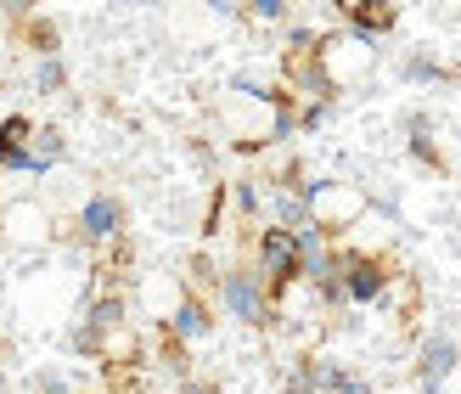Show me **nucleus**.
<instances>
[{"label":"nucleus","mask_w":461,"mask_h":394,"mask_svg":"<svg viewBox=\"0 0 461 394\" xmlns=\"http://www.w3.org/2000/svg\"><path fill=\"white\" fill-rule=\"evenodd\" d=\"M327 113H332V102H304V107H298V130H321Z\"/></svg>","instance_id":"obj_16"},{"label":"nucleus","mask_w":461,"mask_h":394,"mask_svg":"<svg viewBox=\"0 0 461 394\" xmlns=\"http://www.w3.org/2000/svg\"><path fill=\"white\" fill-rule=\"evenodd\" d=\"M400 79H411V85H433V79H445V68L433 62V57H405V62H400Z\"/></svg>","instance_id":"obj_14"},{"label":"nucleus","mask_w":461,"mask_h":394,"mask_svg":"<svg viewBox=\"0 0 461 394\" xmlns=\"http://www.w3.org/2000/svg\"><path fill=\"white\" fill-rule=\"evenodd\" d=\"M343 17H349V34H355L360 45H377V40L400 23V12H394V6H383V0H366V6H343Z\"/></svg>","instance_id":"obj_7"},{"label":"nucleus","mask_w":461,"mask_h":394,"mask_svg":"<svg viewBox=\"0 0 461 394\" xmlns=\"http://www.w3.org/2000/svg\"><path fill=\"white\" fill-rule=\"evenodd\" d=\"M6 389H12V383H6V372H0V394H6Z\"/></svg>","instance_id":"obj_24"},{"label":"nucleus","mask_w":461,"mask_h":394,"mask_svg":"<svg viewBox=\"0 0 461 394\" xmlns=\"http://www.w3.org/2000/svg\"><path fill=\"white\" fill-rule=\"evenodd\" d=\"M220 305H225V316H237L242 327H265V321L276 316L259 270H225L220 276Z\"/></svg>","instance_id":"obj_1"},{"label":"nucleus","mask_w":461,"mask_h":394,"mask_svg":"<svg viewBox=\"0 0 461 394\" xmlns=\"http://www.w3.org/2000/svg\"><path fill=\"white\" fill-rule=\"evenodd\" d=\"M124 231V203L113 197V192H96V197H85L79 208V237L85 243H113Z\"/></svg>","instance_id":"obj_6"},{"label":"nucleus","mask_w":461,"mask_h":394,"mask_svg":"<svg viewBox=\"0 0 461 394\" xmlns=\"http://www.w3.org/2000/svg\"><path fill=\"white\" fill-rule=\"evenodd\" d=\"M119 321H124V298H119V293L90 298V310H85V333H90V338H107Z\"/></svg>","instance_id":"obj_11"},{"label":"nucleus","mask_w":461,"mask_h":394,"mask_svg":"<svg viewBox=\"0 0 461 394\" xmlns=\"http://www.w3.org/2000/svg\"><path fill=\"white\" fill-rule=\"evenodd\" d=\"M456 366H461V344L445 338V333H433V338L422 344V355H417V383H422V394H439Z\"/></svg>","instance_id":"obj_4"},{"label":"nucleus","mask_w":461,"mask_h":394,"mask_svg":"<svg viewBox=\"0 0 461 394\" xmlns=\"http://www.w3.org/2000/svg\"><path fill=\"white\" fill-rule=\"evenodd\" d=\"M29 45H34V57H57V51H62L57 23H51V17H34V23H29Z\"/></svg>","instance_id":"obj_13"},{"label":"nucleus","mask_w":461,"mask_h":394,"mask_svg":"<svg viewBox=\"0 0 461 394\" xmlns=\"http://www.w3.org/2000/svg\"><path fill=\"white\" fill-rule=\"evenodd\" d=\"M29 135H34V119H23V113L0 119V170H12L17 158L29 152Z\"/></svg>","instance_id":"obj_10"},{"label":"nucleus","mask_w":461,"mask_h":394,"mask_svg":"<svg viewBox=\"0 0 461 394\" xmlns=\"http://www.w3.org/2000/svg\"><path fill=\"white\" fill-rule=\"evenodd\" d=\"M175 394H214V383H197V378H186V383H180Z\"/></svg>","instance_id":"obj_22"},{"label":"nucleus","mask_w":461,"mask_h":394,"mask_svg":"<svg viewBox=\"0 0 461 394\" xmlns=\"http://www.w3.org/2000/svg\"><path fill=\"white\" fill-rule=\"evenodd\" d=\"M230 197H237V208H242L248 220H253V215L265 208V197H259V187H253V180H237V187H230Z\"/></svg>","instance_id":"obj_15"},{"label":"nucleus","mask_w":461,"mask_h":394,"mask_svg":"<svg viewBox=\"0 0 461 394\" xmlns=\"http://www.w3.org/2000/svg\"><path fill=\"white\" fill-rule=\"evenodd\" d=\"M321 298H327V305H349V298H343V282H338V276H327V282H321Z\"/></svg>","instance_id":"obj_21"},{"label":"nucleus","mask_w":461,"mask_h":394,"mask_svg":"<svg viewBox=\"0 0 461 394\" xmlns=\"http://www.w3.org/2000/svg\"><path fill=\"white\" fill-rule=\"evenodd\" d=\"M338 282H343V298L349 305H377L388 293V270L372 253H338Z\"/></svg>","instance_id":"obj_3"},{"label":"nucleus","mask_w":461,"mask_h":394,"mask_svg":"<svg viewBox=\"0 0 461 394\" xmlns=\"http://www.w3.org/2000/svg\"><path fill=\"white\" fill-rule=\"evenodd\" d=\"M62 85H68V62H62V57H40V62H34V90L57 96Z\"/></svg>","instance_id":"obj_12"},{"label":"nucleus","mask_w":461,"mask_h":394,"mask_svg":"<svg viewBox=\"0 0 461 394\" xmlns=\"http://www.w3.org/2000/svg\"><path fill=\"white\" fill-rule=\"evenodd\" d=\"M248 17H259V23H282V17H287V0H253Z\"/></svg>","instance_id":"obj_17"},{"label":"nucleus","mask_w":461,"mask_h":394,"mask_svg":"<svg viewBox=\"0 0 461 394\" xmlns=\"http://www.w3.org/2000/svg\"><path fill=\"white\" fill-rule=\"evenodd\" d=\"M287 74H293V90H304L310 102H338V79L327 74V62H321V57L287 62Z\"/></svg>","instance_id":"obj_8"},{"label":"nucleus","mask_w":461,"mask_h":394,"mask_svg":"<svg viewBox=\"0 0 461 394\" xmlns=\"http://www.w3.org/2000/svg\"><path fill=\"white\" fill-rule=\"evenodd\" d=\"M282 394H304V389H298V383H287V389H282Z\"/></svg>","instance_id":"obj_23"},{"label":"nucleus","mask_w":461,"mask_h":394,"mask_svg":"<svg viewBox=\"0 0 461 394\" xmlns=\"http://www.w3.org/2000/svg\"><path fill=\"white\" fill-rule=\"evenodd\" d=\"M220 215H225V192H214V203H209V220H203V237H214V231H220Z\"/></svg>","instance_id":"obj_19"},{"label":"nucleus","mask_w":461,"mask_h":394,"mask_svg":"<svg viewBox=\"0 0 461 394\" xmlns=\"http://www.w3.org/2000/svg\"><path fill=\"white\" fill-rule=\"evenodd\" d=\"M169 333H175L180 344H197V338H209V333H214V316H209V305L186 293V298L175 305V321H169Z\"/></svg>","instance_id":"obj_9"},{"label":"nucleus","mask_w":461,"mask_h":394,"mask_svg":"<svg viewBox=\"0 0 461 394\" xmlns=\"http://www.w3.org/2000/svg\"><path fill=\"white\" fill-rule=\"evenodd\" d=\"M62 158H68V135H62L57 124H34L29 152H23L17 164H12V175H51Z\"/></svg>","instance_id":"obj_5"},{"label":"nucleus","mask_w":461,"mask_h":394,"mask_svg":"<svg viewBox=\"0 0 461 394\" xmlns=\"http://www.w3.org/2000/svg\"><path fill=\"white\" fill-rule=\"evenodd\" d=\"M259 276H265L270 298H282L298 282V243H293V231H282V225L259 231Z\"/></svg>","instance_id":"obj_2"},{"label":"nucleus","mask_w":461,"mask_h":394,"mask_svg":"<svg viewBox=\"0 0 461 394\" xmlns=\"http://www.w3.org/2000/svg\"><path fill=\"white\" fill-rule=\"evenodd\" d=\"M34 389H40V394H68V378H62V372H40Z\"/></svg>","instance_id":"obj_18"},{"label":"nucleus","mask_w":461,"mask_h":394,"mask_svg":"<svg viewBox=\"0 0 461 394\" xmlns=\"http://www.w3.org/2000/svg\"><path fill=\"white\" fill-rule=\"evenodd\" d=\"M332 394H372V383H366V378H355V372H343V383H338Z\"/></svg>","instance_id":"obj_20"}]
</instances>
